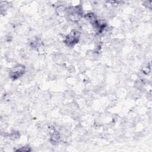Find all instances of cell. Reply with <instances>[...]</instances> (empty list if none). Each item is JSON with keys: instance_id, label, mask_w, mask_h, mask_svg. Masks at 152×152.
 Segmentation results:
<instances>
[{"instance_id": "7a4b0ae2", "label": "cell", "mask_w": 152, "mask_h": 152, "mask_svg": "<svg viewBox=\"0 0 152 152\" xmlns=\"http://www.w3.org/2000/svg\"><path fill=\"white\" fill-rule=\"evenodd\" d=\"M60 140V134L57 131H53L51 137V142L54 144H57Z\"/></svg>"}, {"instance_id": "3957f363", "label": "cell", "mask_w": 152, "mask_h": 152, "mask_svg": "<svg viewBox=\"0 0 152 152\" xmlns=\"http://www.w3.org/2000/svg\"><path fill=\"white\" fill-rule=\"evenodd\" d=\"M16 151H30V149L29 147H21L20 149H19L18 150H17Z\"/></svg>"}, {"instance_id": "6da1fadb", "label": "cell", "mask_w": 152, "mask_h": 152, "mask_svg": "<svg viewBox=\"0 0 152 152\" xmlns=\"http://www.w3.org/2000/svg\"><path fill=\"white\" fill-rule=\"evenodd\" d=\"M25 66L19 65L12 68L10 71L9 75L12 79L16 80L21 77V76L25 73Z\"/></svg>"}]
</instances>
